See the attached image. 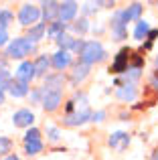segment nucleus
<instances>
[{
	"label": "nucleus",
	"instance_id": "f257e3e1",
	"mask_svg": "<svg viewBox=\"0 0 158 160\" xmlns=\"http://www.w3.org/2000/svg\"><path fill=\"white\" fill-rule=\"evenodd\" d=\"M73 102H75V109L63 118V126H67V128H77V126H83L85 122H91V113L93 112H91V108H89V99H87L85 91H77Z\"/></svg>",
	"mask_w": 158,
	"mask_h": 160
},
{
	"label": "nucleus",
	"instance_id": "f03ea898",
	"mask_svg": "<svg viewBox=\"0 0 158 160\" xmlns=\"http://www.w3.org/2000/svg\"><path fill=\"white\" fill-rule=\"evenodd\" d=\"M37 53V45L27 37H16L6 45V57L8 59H22L27 61L28 55Z\"/></svg>",
	"mask_w": 158,
	"mask_h": 160
},
{
	"label": "nucleus",
	"instance_id": "7ed1b4c3",
	"mask_svg": "<svg viewBox=\"0 0 158 160\" xmlns=\"http://www.w3.org/2000/svg\"><path fill=\"white\" fill-rule=\"evenodd\" d=\"M106 57H107V53H106V49H103V45L99 43V41H85V47L79 53V61L89 65V67L95 65V63L106 61Z\"/></svg>",
	"mask_w": 158,
	"mask_h": 160
},
{
	"label": "nucleus",
	"instance_id": "20e7f679",
	"mask_svg": "<svg viewBox=\"0 0 158 160\" xmlns=\"http://www.w3.org/2000/svg\"><path fill=\"white\" fill-rule=\"evenodd\" d=\"M39 20H41V8L39 6L28 4V2L20 6V10H18V22L22 24V27L31 28V27H35Z\"/></svg>",
	"mask_w": 158,
	"mask_h": 160
},
{
	"label": "nucleus",
	"instance_id": "39448f33",
	"mask_svg": "<svg viewBox=\"0 0 158 160\" xmlns=\"http://www.w3.org/2000/svg\"><path fill=\"white\" fill-rule=\"evenodd\" d=\"M110 31H111V37L116 41H124L128 39V22L124 20V10H116L114 16L110 20Z\"/></svg>",
	"mask_w": 158,
	"mask_h": 160
},
{
	"label": "nucleus",
	"instance_id": "423d86ee",
	"mask_svg": "<svg viewBox=\"0 0 158 160\" xmlns=\"http://www.w3.org/2000/svg\"><path fill=\"white\" fill-rule=\"evenodd\" d=\"M130 57H132V49H130V47H122V49L118 51V55H116L114 63H111L110 73H114V75L126 73V71L130 69Z\"/></svg>",
	"mask_w": 158,
	"mask_h": 160
},
{
	"label": "nucleus",
	"instance_id": "0eeeda50",
	"mask_svg": "<svg viewBox=\"0 0 158 160\" xmlns=\"http://www.w3.org/2000/svg\"><path fill=\"white\" fill-rule=\"evenodd\" d=\"M65 81H67V77H65L63 73L53 71V73H47V75H45V83L41 87H43V91H61V93H63Z\"/></svg>",
	"mask_w": 158,
	"mask_h": 160
},
{
	"label": "nucleus",
	"instance_id": "6e6552de",
	"mask_svg": "<svg viewBox=\"0 0 158 160\" xmlns=\"http://www.w3.org/2000/svg\"><path fill=\"white\" fill-rule=\"evenodd\" d=\"M71 65H73V55L69 51H59V49H57V51L51 55V67L57 69L59 73H63V71Z\"/></svg>",
	"mask_w": 158,
	"mask_h": 160
},
{
	"label": "nucleus",
	"instance_id": "1a4fd4ad",
	"mask_svg": "<svg viewBox=\"0 0 158 160\" xmlns=\"http://www.w3.org/2000/svg\"><path fill=\"white\" fill-rule=\"evenodd\" d=\"M37 77V73H35V63L32 61H20V65L16 67V71H14V79H18V81H22V83H28L31 85V81Z\"/></svg>",
	"mask_w": 158,
	"mask_h": 160
},
{
	"label": "nucleus",
	"instance_id": "9d476101",
	"mask_svg": "<svg viewBox=\"0 0 158 160\" xmlns=\"http://www.w3.org/2000/svg\"><path fill=\"white\" fill-rule=\"evenodd\" d=\"M43 102H41V106L47 113H53L59 109V106L63 103V93L61 91H43Z\"/></svg>",
	"mask_w": 158,
	"mask_h": 160
},
{
	"label": "nucleus",
	"instance_id": "9b49d317",
	"mask_svg": "<svg viewBox=\"0 0 158 160\" xmlns=\"http://www.w3.org/2000/svg\"><path fill=\"white\" fill-rule=\"evenodd\" d=\"M89 71H91V67L85 65V63H81V61L73 63V65H71V75H69V83H71L73 87H77L79 83H83L87 79Z\"/></svg>",
	"mask_w": 158,
	"mask_h": 160
},
{
	"label": "nucleus",
	"instance_id": "f8f14e48",
	"mask_svg": "<svg viewBox=\"0 0 158 160\" xmlns=\"http://www.w3.org/2000/svg\"><path fill=\"white\" fill-rule=\"evenodd\" d=\"M116 98L120 99V102H134L136 98H138V87H136V83H130V81H124L118 85V89H116Z\"/></svg>",
	"mask_w": 158,
	"mask_h": 160
},
{
	"label": "nucleus",
	"instance_id": "ddd939ff",
	"mask_svg": "<svg viewBox=\"0 0 158 160\" xmlns=\"http://www.w3.org/2000/svg\"><path fill=\"white\" fill-rule=\"evenodd\" d=\"M59 4L61 2H55V0H49V2H43L41 4V18H43L45 24H51L55 20H59Z\"/></svg>",
	"mask_w": 158,
	"mask_h": 160
},
{
	"label": "nucleus",
	"instance_id": "4468645a",
	"mask_svg": "<svg viewBox=\"0 0 158 160\" xmlns=\"http://www.w3.org/2000/svg\"><path fill=\"white\" fill-rule=\"evenodd\" d=\"M107 146H110V148L120 150V152H124V150L130 146V134H128V132H122V130L110 134V138H107Z\"/></svg>",
	"mask_w": 158,
	"mask_h": 160
},
{
	"label": "nucleus",
	"instance_id": "2eb2a0df",
	"mask_svg": "<svg viewBox=\"0 0 158 160\" xmlns=\"http://www.w3.org/2000/svg\"><path fill=\"white\" fill-rule=\"evenodd\" d=\"M77 10H79V4L73 2V0L61 2L59 4V20H61V22H65V24H69L77 16Z\"/></svg>",
	"mask_w": 158,
	"mask_h": 160
},
{
	"label": "nucleus",
	"instance_id": "dca6fc26",
	"mask_svg": "<svg viewBox=\"0 0 158 160\" xmlns=\"http://www.w3.org/2000/svg\"><path fill=\"white\" fill-rule=\"evenodd\" d=\"M32 122H35V113H32L28 108L16 109V112L12 113V124H14L16 128H31Z\"/></svg>",
	"mask_w": 158,
	"mask_h": 160
},
{
	"label": "nucleus",
	"instance_id": "f3484780",
	"mask_svg": "<svg viewBox=\"0 0 158 160\" xmlns=\"http://www.w3.org/2000/svg\"><path fill=\"white\" fill-rule=\"evenodd\" d=\"M8 93H10L12 98H27V95L31 93V85H28V83H22V81H18V79L12 77L10 85H8Z\"/></svg>",
	"mask_w": 158,
	"mask_h": 160
},
{
	"label": "nucleus",
	"instance_id": "a211bd4d",
	"mask_svg": "<svg viewBox=\"0 0 158 160\" xmlns=\"http://www.w3.org/2000/svg\"><path fill=\"white\" fill-rule=\"evenodd\" d=\"M142 12H144L142 4H140V2H132L128 8H124V20H126V22H132V20L138 22L140 16H142Z\"/></svg>",
	"mask_w": 158,
	"mask_h": 160
},
{
	"label": "nucleus",
	"instance_id": "6ab92c4d",
	"mask_svg": "<svg viewBox=\"0 0 158 160\" xmlns=\"http://www.w3.org/2000/svg\"><path fill=\"white\" fill-rule=\"evenodd\" d=\"M45 37H47V24L45 22H37L35 27H31L27 31V39H31L32 43H39V41H43Z\"/></svg>",
	"mask_w": 158,
	"mask_h": 160
},
{
	"label": "nucleus",
	"instance_id": "aec40b11",
	"mask_svg": "<svg viewBox=\"0 0 158 160\" xmlns=\"http://www.w3.org/2000/svg\"><path fill=\"white\" fill-rule=\"evenodd\" d=\"M35 73H37V77H45L47 75V71L51 69V57L49 55H39V57L35 59Z\"/></svg>",
	"mask_w": 158,
	"mask_h": 160
},
{
	"label": "nucleus",
	"instance_id": "412c9836",
	"mask_svg": "<svg viewBox=\"0 0 158 160\" xmlns=\"http://www.w3.org/2000/svg\"><path fill=\"white\" fill-rule=\"evenodd\" d=\"M69 24H65V22H61V20H55V22H51V24H47V37L49 39H59L61 35H65V28H67Z\"/></svg>",
	"mask_w": 158,
	"mask_h": 160
},
{
	"label": "nucleus",
	"instance_id": "4be33fe9",
	"mask_svg": "<svg viewBox=\"0 0 158 160\" xmlns=\"http://www.w3.org/2000/svg\"><path fill=\"white\" fill-rule=\"evenodd\" d=\"M148 32H150V24H148L146 20L140 18L138 22H136V28H134V32H132V35H134V39L138 41V43H142V41L148 37Z\"/></svg>",
	"mask_w": 158,
	"mask_h": 160
},
{
	"label": "nucleus",
	"instance_id": "5701e85b",
	"mask_svg": "<svg viewBox=\"0 0 158 160\" xmlns=\"http://www.w3.org/2000/svg\"><path fill=\"white\" fill-rule=\"evenodd\" d=\"M45 148L43 140H35V142H27L24 144V152H27V156H37V154H41Z\"/></svg>",
	"mask_w": 158,
	"mask_h": 160
},
{
	"label": "nucleus",
	"instance_id": "b1692460",
	"mask_svg": "<svg viewBox=\"0 0 158 160\" xmlns=\"http://www.w3.org/2000/svg\"><path fill=\"white\" fill-rule=\"evenodd\" d=\"M73 43H75V39H73L71 35H61L59 39H57V47H59V51H69L71 53V49H73Z\"/></svg>",
	"mask_w": 158,
	"mask_h": 160
},
{
	"label": "nucleus",
	"instance_id": "393cba45",
	"mask_svg": "<svg viewBox=\"0 0 158 160\" xmlns=\"http://www.w3.org/2000/svg\"><path fill=\"white\" fill-rule=\"evenodd\" d=\"M69 27H71V31L79 32V35H85V32L89 31V20L87 18H79V20H75V22H71Z\"/></svg>",
	"mask_w": 158,
	"mask_h": 160
},
{
	"label": "nucleus",
	"instance_id": "a878e982",
	"mask_svg": "<svg viewBox=\"0 0 158 160\" xmlns=\"http://www.w3.org/2000/svg\"><path fill=\"white\" fill-rule=\"evenodd\" d=\"M10 81H12V73L8 69H0V91H8Z\"/></svg>",
	"mask_w": 158,
	"mask_h": 160
},
{
	"label": "nucleus",
	"instance_id": "bb28decb",
	"mask_svg": "<svg viewBox=\"0 0 158 160\" xmlns=\"http://www.w3.org/2000/svg\"><path fill=\"white\" fill-rule=\"evenodd\" d=\"M10 150H12V140L6 136H0V156L6 158L10 154Z\"/></svg>",
	"mask_w": 158,
	"mask_h": 160
},
{
	"label": "nucleus",
	"instance_id": "cd10ccee",
	"mask_svg": "<svg viewBox=\"0 0 158 160\" xmlns=\"http://www.w3.org/2000/svg\"><path fill=\"white\" fill-rule=\"evenodd\" d=\"M22 140H24V144H27V142H35V140H41V130H39V128H28L27 132H24Z\"/></svg>",
	"mask_w": 158,
	"mask_h": 160
},
{
	"label": "nucleus",
	"instance_id": "c85d7f7f",
	"mask_svg": "<svg viewBox=\"0 0 158 160\" xmlns=\"http://www.w3.org/2000/svg\"><path fill=\"white\" fill-rule=\"evenodd\" d=\"M47 138H49V142H59L61 140V130L57 126H47Z\"/></svg>",
	"mask_w": 158,
	"mask_h": 160
},
{
	"label": "nucleus",
	"instance_id": "c756f323",
	"mask_svg": "<svg viewBox=\"0 0 158 160\" xmlns=\"http://www.w3.org/2000/svg\"><path fill=\"white\" fill-rule=\"evenodd\" d=\"M14 20V14H12V10H2V14H0V27L2 28H8V24Z\"/></svg>",
	"mask_w": 158,
	"mask_h": 160
},
{
	"label": "nucleus",
	"instance_id": "7c9ffc66",
	"mask_svg": "<svg viewBox=\"0 0 158 160\" xmlns=\"http://www.w3.org/2000/svg\"><path fill=\"white\" fill-rule=\"evenodd\" d=\"M130 65H132V69H142V65H144V55L142 53H134L130 57Z\"/></svg>",
	"mask_w": 158,
	"mask_h": 160
},
{
	"label": "nucleus",
	"instance_id": "2f4dec72",
	"mask_svg": "<svg viewBox=\"0 0 158 160\" xmlns=\"http://www.w3.org/2000/svg\"><path fill=\"white\" fill-rule=\"evenodd\" d=\"M28 95H31V103H41V102H43V95H45L43 87H35Z\"/></svg>",
	"mask_w": 158,
	"mask_h": 160
},
{
	"label": "nucleus",
	"instance_id": "473e14b6",
	"mask_svg": "<svg viewBox=\"0 0 158 160\" xmlns=\"http://www.w3.org/2000/svg\"><path fill=\"white\" fill-rule=\"evenodd\" d=\"M99 10V2H85L83 4V12L85 14H91V12H97Z\"/></svg>",
	"mask_w": 158,
	"mask_h": 160
},
{
	"label": "nucleus",
	"instance_id": "72a5a7b5",
	"mask_svg": "<svg viewBox=\"0 0 158 160\" xmlns=\"http://www.w3.org/2000/svg\"><path fill=\"white\" fill-rule=\"evenodd\" d=\"M103 120H106V112L103 109H97V112L91 113V122H95V124H101Z\"/></svg>",
	"mask_w": 158,
	"mask_h": 160
},
{
	"label": "nucleus",
	"instance_id": "f704fd0d",
	"mask_svg": "<svg viewBox=\"0 0 158 160\" xmlns=\"http://www.w3.org/2000/svg\"><path fill=\"white\" fill-rule=\"evenodd\" d=\"M83 47H85V41H83V39H75V43H73V49H71V55L73 53H81L83 51Z\"/></svg>",
	"mask_w": 158,
	"mask_h": 160
},
{
	"label": "nucleus",
	"instance_id": "c9c22d12",
	"mask_svg": "<svg viewBox=\"0 0 158 160\" xmlns=\"http://www.w3.org/2000/svg\"><path fill=\"white\" fill-rule=\"evenodd\" d=\"M4 45H8V31L0 27V47H4Z\"/></svg>",
	"mask_w": 158,
	"mask_h": 160
},
{
	"label": "nucleus",
	"instance_id": "e433bc0d",
	"mask_svg": "<svg viewBox=\"0 0 158 160\" xmlns=\"http://www.w3.org/2000/svg\"><path fill=\"white\" fill-rule=\"evenodd\" d=\"M156 37H158V28H150V32H148L146 41H150V43H154V41H156Z\"/></svg>",
	"mask_w": 158,
	"mask_h": 160
},
{
	"label": "nucleus",
	"instance_id": "4c0bfd02",
	"mask_svg": "<svg viewBox=\"0 0 158 160\" xmlns=\"http://www.w3.org/2000/svg\"><path fill=\"white\" fill-rule=\"evenodd\" d=\"M6 65H8V57H6V53H0V69H6Z\"/></svg>",
	"mask_w": 158,
	"mask_h": 160
},
{
	"label": "nucleus",
	"instance_id": "58836bf2",
	"mask_svg": "<svg viewBox=\"0 0 158 160\" xmlns=\"http://www.w3.org/2000/svg\"><path fill=\"white\" fill-rule=\"evenodd\" d=\"M2 160H20L18 156H16V154H8L6 158H2Z\"/></svg>",
	"mask_w": 158,
	"mask_h": 160
},
{
	"label": "nucleus",
	"instance_id": "ea45409f",
	"mask_svg": "<svg viewBox=\"0 0 158 160\" xmlns=\"http://www.w3.org/2000/svg\"><path fill=\"white\" fill-rule=\"evenodd\" d=\"M152 85H154V87H156V91H158V71H156L154 79H152Z\"/></svg>",
	"mask_w": 158,
	"mask_h": 160
},
{
	"label": "nucleus",
	"instance_id": "a19ab883",
	"mask_svg": "<svg viewBox=\"0 0 158 160\" xmlns=\"http://www.w3.org/2000/svg\"><path fill=\"white\" fill-rule=\"evenodd\" d=\"M4 102H6V95H4V91H0V106H2Z\"/></svg>",
	"mask_w": 158,
	"mask_h": 160
},
{
	"label": "nucleus",
	"instance_id": "79ce46f5",
	"mask_svg": "<svg viewBox=\"0 0 158 160\" xmlns=\"http://www.w3.org/2000/svg\"><path fill=\"white\" fill-rule=\"evenodd\" d=\"M150 160H158V150H154V152H152V156H150Z\"/></svg>",
	"mask_w": 158,
	"mask_h": 160
},
{
	"label": "nucleus",
	"instance_id": "37998d69",
	"mask_svg": "<svg viewBox=\"0 0 158 160\" xmlns=\"http://www.w3.org/2000/svg\"><path fill=\"white\" fill-rule=\"evenodd\" d=\"M156 71H158V57H156Z\"/></svg>",
	"mask_w": 158,
	"mask_h": 160
},
{
	"label": "nucleus",
	"instance_id": "c03bdc74",
	"mask_svg": "<svg viewBox=\"0 0 158 160\" xmlns=\"http://www.w3.org/2000/svg\"><path fill=\"white\" fill-rule=\"evenodd\" d=\"M0 14H2V8H0Z\"/></svg>",
	"mask_w": 158,
	"mask_h": 160
},
{
	"label": "nucleus",
	"instance_id": "a18cd8bd",
	"mask_svg": "<svg viewBox=\"0 0 158 160\" xmlns=\"http://www.w3.org/2000/svg\"><path fill=\"white\" fill-rule=\"evenodd\" d=\"M156 6H158V4H156Z\"/></svg>",
	"mask_w": 158,
	"mask_h": 160
}]
</instances>
